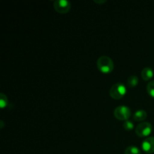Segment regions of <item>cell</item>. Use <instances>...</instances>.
<instances>
[{
  "mask_svg": "<svg viewBox=\"0 0 154 154\" xmlns=\"http://www.w3.org/2000/svg\"><path fill=\"white\" fill-rule=\"evenodd\" d=\"M123 128H124L125 130L126 131L132 130V129H134V123L129 120H126V121H124V123H123Z\"/></svg>",
  "mask_w": 154,
  "mask_h": 154,
  "instance_id": "4fadbf2b",
  "label": "cell"
},
{
  "mask_svg": "<svg viewBox=\"0 0 154 154\" xmlns=\"http://www.w3.org/2000/svg\"><path fill=\"white\" fill-rule=\"evenodd\" d=\"M97 68L102 73L110 74L114 69V63L113 60L108 56H102L96 62Z\"/></svg>",
  "mask_w": 154,
  "mask_h": 154,
  "instance_id": "6da1fadb",
  "label": "cell"
},
{
  "mask_svg": "<svg viewBox=\"0 0 154 154\" xmlns=\"http://www.w3.org/2000/svg\"><path fill=\"white\" fill-rule=\"evenodd\" d=\"M114 116L117 120L126 121L131 117V110L129 109V107L120 105L114 109Z\"/></svg>",
  "mask_w": 154,
  "mask_h": 154,
  "instance_id": "277c9868",
  "label": "cell"
},
{
  "mask_svg": "<svg viewBox=\"0 0 154 154\" xmlns=\"http://www.w3.org/2000/svg\"><path fill=\"white\" fill-rule=\"evenodd\" d=\"M124 154H141L139 148L135 146H129L125 150Z\"/></svg>",
  "mask_w": 154,
  "mask_h": 154,
  "instance_id": "30bf717a",
  "label": "cell"
},
{
  "mask_svg": "<svg viewBox=\"0 0 154 154\" xmlns=\"http://www.w3.org/2000/svg\"><path fill=\"white\" fill-rule=\"evenodd\" d=\"M142 150L147 153H154V137H148L146 138L142 141L141 144Z\"/></svg>",
  "mask_w": 154,
  "mask_h": 154,
  "instance_id": "8992f818",
  "label": "cell"
},
{
  "mask_svg": "<svg viewBox=\"0 0 154 154\" xmlns=\"http://www.w3.org/2000/svg\"><path fill=\"white\" fill-rule=\"evenodd\" d=\"M96 3H98V4H99V3H105V2H106V1H100V2H99V1H94Z\"/></svg>",
  "mask_w": 154,
  "mask_h": 154,
  "instance_id": "5bb4252c",
  "label": "cell"
},
{
  "mask_svg": "<svg viewBox=\"0 0 154 154\" xmlns=\"http://www.w3.org/2000/svg\"><path fill=\"white\" fill-rule=\"evenodd\" d=\"M154 72L153 70L150 67H146L141 72V77L143 80L145 81H148L153 78Z\"/></svg>",
  "mask_w": 154,
  "mask_h": 154,
  "instance_id": "52a82bcc",
  "label": "cell"
},
{
  "mask_svg": "<svg viewBox=\"0 0 154 154\" xmlns=\"http://www.w3.org/2000/svg\"><path fill=\"white\" fill-rule=\"evenodd\" d=\"M127 90L126 86L122 83H117L111 87L110 90V96L116 100L121 99L126 96Z\"/></svg>",
  "mask_w": 154,
  "mask_h": 154,
  "instance_id": "7a4b0ae2",
  "label": "cell"
},
{
  "mask_svg": "<svg viewBox=\"0 0 154 154\" xmlns=\"http://www.w3.org/2000/svg\"><path fill=\"white\" fill-rule=\"evenodd\" d=\"M147 91L148 93L149 96L154 98V81H150L147 85Z\"/></svg>",
  "mask_w": 154,
  "mask_h": 154,
  "instance_id": "7c38bea8",
  "label": "cell"
},
{
  "mask_svg": "<svg viewBox=\"0 0 154 154\" xmlns=\"http://www.w3.org/2000/svg\"><path fill=\"white\" fill-rule=\"evenodd\" d=\"M153 131V126L148 122H142L137 126L135 133L140 138H148Z\"/></svg>",
  "mask_w": 154,
  "mask_h": 154,
  "instance_id": "3957f363",
  "label": "cell"
},
{
  "mask_svg": "<svg viewBox=\"0 0 154 154\" xmlns=\"http://www.w3.org/2000/svg\"><path fill=\"white\" fill-rule=\"evenodd\" d=\"M71 8V3L66 0H57L54 2V8L59 14H67Z\"/></svg>",
  "mask_w": 154,
  "mask_h": 154,
  "instance_id": "5b68a950",
  "label": "cell"
},
{
  "mask_svg": "<svg viewBox=\"0 0 154 154\" xmlns=\"http://www.w3.org/2000/svg\"><path fill=\"white\" fill-rule=\"evenodd\" d=\"M147 114L144 110H138L133 114V120L136 122H141L142 123L147 119Z\"/></svg>",
  "mask_w": 154,
  "mask_h": 154,
  "instance_id": "ba28073f",
  "label": "cell"
},
{
  "mask_svg": "<svg viewBox=\"0 0 154 154\" xmlns=\"http://www.w3.org/2000/svg\"><path fill=\"white\" fill-rule=\"evenodd\" d=\"M139 83V79L135 75H132L127 80V86L129 88H134L136 87Z\"/></svg>",
  "mask_w": 154,
  "mask_h": 154,
  "instance_id": "9c48e42d",
  "label": "cell"
},
{
  "mask_svg": "<svg viewBox=\"0 0 154 154\" xmlns=\"http://www.w3.org/2000/svg\"><path fill=\"white\" fill-rule=\"evenodd\" d=\"M8 102V101L6 95H5L4 93H1L0 94V107H1L2 109H4L5 107H7Z\"/></svg>",
  "mask_w": 154,
  "mask_h": 154,
  "instance_id": "8fae6325",
  "label": "cell"
}]
</instances>
